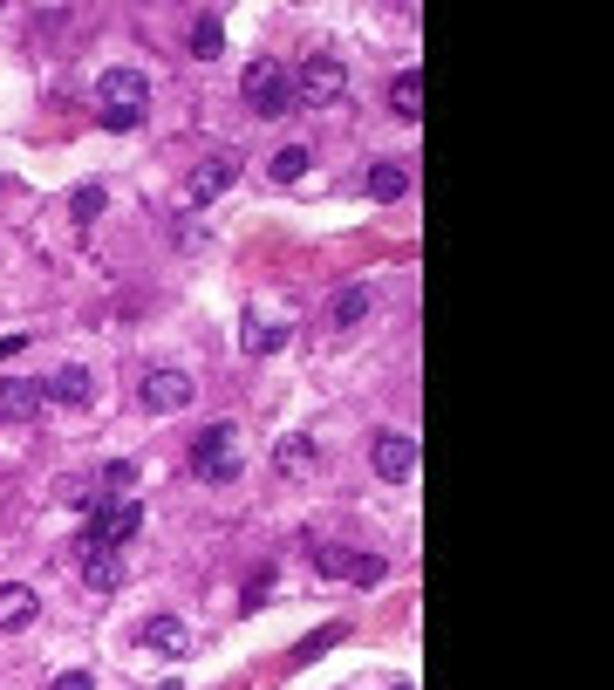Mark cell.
<instances>
[{"label":"cell","mask_w":614,"mask_h":690,"mask_svg":"<svg viewBox=\"0 0 614 690\" xmlns=\"http://www.w3.org/2000/svg\"><path fill=\"white\" fill-rule=\"evenodd\" d=\"M150 116V75L131 69V62H116L96 75V124L103 131H137Z\"/></svg>","instance_id":"1"},{"label":"cell","mask_w":614,"mask_h":690,"mask_svg":"<svg viewBox=\"0 0 614 690\" xmlns=\"http://www.w3.org/2000/svg\"><path fill=\"white\" fill-rule=\"evenodd\" d=\"M287 83H294V96L301 103H314V110H327V103H335L342 90H348V69H342V55H308L301 62V75H287Z\"/></svg>","instance_id":"2"},{"label":"cell","mask_w":614,"mask_h":690,"mask_svg":"<svg viewBox=\"0 0 614 690\" xmlns=\"http://www.w3.org/2000/svg\"><path fill=\"white\" fill-rule=\"evenodd\" d=\"M239 96H246V110H253V116H280L287 103H294V83H287L280 62H253V69L239 75Z\"/></svg>","instance_id":"3"},{"label":"cell","mask_w":614,"mask_h":690,"mask_svg":"<svg viewBox=\"0 0 614 690\" xmlns=\"http://www.w3.org/2000/svg\"><path fill=\"white\" fill-rule=\"evenodd\" d=\"M198 397V383L185 377V370H150L144 383H137V403L150 418H171V411H185V403Z\"/></svg>","instance_id":"4"},{"label":"cell","mask_w":614,"mask_h":690,"mask_svg":"<svg viewBox=\"0 0 614 690\" xmlns=\"http://www.w3.org/2000/svg\"><path fill=\"white\" fill-rule=\"evenodd\" d=\"M232 178H239L232 157H205V165H191V172H185V192H178V198H185L191 213H205L212 198H226V192H232Z\"/></svg>","instance_id":"5"},{"label":"cell","mask_w":614,"mask_h":690,"mask_svg":"<svg viewBox=\"0 0 614 690\" xmlns=\"http://www.w3.org/2000/svg\"><path fill=\"white\" fill-rule=\"evenodd\" d=\"M287 336H294V329H287V315L280 308H246V321H239V349L246 356H280L287 349Z\"/></svg>","instance_id":"6"},{"label":"cell","mask_w":614,"mask_h":690,"mask_svg":"<svg viewBox=\"0 0 614 690\" xmlns=\"http://www.w3.org/2000/svg\"><path fill=\"white\" fill-rule=\"evenodd\" d=\"M41 383V403H96V370L90 362H62L55 377H34Z\"/></svg>","instance_id":"7"},{"label":"cell","mask_w":614,"mask_h":690,"mask_svg":"<svg viewBox=\"0 0 614 690\" xmlns=\"http://www.w3.org/2000/svg\"><path fill=\"white\" fill-rule=\"evenodd\" d=\"M417 465H424V444H417V437H403V431H383V437H376V472H383L389 485L417 478Z\"/></svg>","instance_id":"8"},{"label":"cell","mask_w":614,"mask_h":690,"mask_svg":"<svg viewBox=\"0 0 614 690\" xmlns=\"http://www.w3.org/2000/svg\"><path fill=\"white\" fill-rule=\"evenodd\" d=\"M75 560H82V588H90V595H116V588H123L116 547H82V540H75Z\"/></svg>","instance_id":"9"},{"label":"cell","mask_w":614,"mask_h":690,"mask_svg":"<svg viewBox=\"0 0 614 690\" xmlns=\"http://www.w3.org/2000/svg\"><path fill=\"white\" fill-rule=\"evenodd\" d=\"M137 636L157 649V657H191V629H185V616H150Z\"/></svg>","instance_id":"10"},{"label":"cell","mask_w":614,"mask_h":690,"mask_svg":"<svg viewBox=\"0 0 614 690\" xmlns=\"http://www.w3.org/2000/svg\"><path fill=\"white\" fill-rule=\"evenodd\" d=\"M41 616V595L28 581H0V629H28Z\"/></svg>","instance_id":"11"},{"label":"cell","mask_w":614,"mask_h":690,"mask_svg":"<svg viewBox=\"0 0 614 690\" xmlns=\"http://www.w3.org/2000/svg\"><path fill=\"white\" fill-rule=\"evenodd\" d=\"M376 308V288H362V280H348V288H335V301H327V321L335 329H355V321Z\"/></svg>","instance_id":"12"},{"label":"cell","mask_w":614,"mask_h":690,"mask_svg":"<svg viewBox=\"0 0 614 690\" xmlns=\"http://www.w3.org/2000/svg\"><path fill=\"white\" fill-rule=\"evenodd\" d=\"M314 459H321V452H314V437H301V431L273 444V472H287V478H308V472H314Z\"/></svg>","instance_id":"13"},{"label":"cell","mask_w":614,"mask_h":690,"mask_svg":"<svg viewBox=\"0 0 614 690\" xmlns=\"http://www.w3.org/2000/svg\"><path fill=\"white\" fill-rule=\"evenodd\" d=\"M41 418V383H0V424Z\"/></svg>","instance_id":"14"},{"label":"cell","mask_w":614,"mask_h":690,"mask_svg":"<svg viewBox=\"0 0 614 690\" xmlns=\"http://www.w3.org/2000/svg\"><path fill=\"white\" fill-rule=\"evenodd\" d=\"M389 110L403 116V124H417V116H424V69H403L389 83Z\"/></svg>","instance_id":"15"},{"label":"cell","mask_w":614,"mask_h":690,"mask_svg":"<svg viewBox=\"0 0 614 690\" xmlns=\"http://www.w3.org/2000/svg\"><path fill=\"white\" fill-rule=\"evenodd\" d=\"M219 459H239V452H232V424H205L198 444H191V465L205 472V465H219Z\"/></svg>","instance_id":"16"},{"label":"cell","mask_w":614,"mask_h":690,"mask_svg":"<svg viewBox=\"0 0 614 690\" xmlns=\"http://www.w3.org/2000/svg\"><path fill=\"white\" fill-rule=\"evenodd\" d=\"M185 49H191L198 62H212V55L226 49V21H219V14H198V21H191V34H185Z\"/></svg>","instance_id":"17"},{"label":"cell","mask_w":614,"mask_h":690,"mask_svg":"<svg viewBox=\"0 0 614 690\" xmlns=\"http://www.w3.org/2000/svg\"><path fill=\"white\" fill-rule=\"evenodd\" d=\"M308 165H314V151H308V144H287V151H273L267 178H273V185H294V178H308Z\"/></svg>","instance_id":"18"},{"label":"cell","mask_w":614,"mask_h":690,"mask_svg":"<svg viewBox=\"0 0 614 690\" xmlns=\"http://www.w3.org/2000/svg\"><path fill=\"white\" fill-rule=\"evenodd\" d=\"M403 192H409L403 165H368V198H376V206H389V198H403Z\"/></svg>","instance_id":"19"},{"label":"cell","mask_w":614,"mask_h":690,"mask_svg":"<svg viewBox=\"0 0 614 690\" xmlns=\"http://www.w3.org/2000/svg\"><path fill=\"white\" fill-rule=\"evenodd\" d=\"M103 206H110V192H103V185H75V192H69V219H75V226L103 219Z\"/></svg>","instance_id":"20"},{"label":"cell","mask_w":614,"mask_h":690,"mask_svg":"<svg viewBox=\"0 0 614 690\" xmlns=\"http://www.w3.org/2000/svg\"><path fill=\"white\" fill-rule=\"evenodd\" d=\"M342 575H348L355 588H376V581L389 575V560H383V554H342Z\"/></svg>","instance_id":"21"},{"label":"cell","mask_w":614,"mask_h":690,"mask_svg":"<svg viewBox=\"0 0 614 690\" xmlns=\"http://www.w3.org/2000/svg\"><path fill=\"white\" fill-rule=\"evenodd\" d=\"M96 485H103V500H123V493H131V485H137V465H131V459H110Z\"/></svg>","instance_id":"22"},{"label":"cell","mask_w":614,"mask_h":690,"mask_svg":"<svg viewBox=\"0 0 614 690\" xmlns=\"http://www.w3.org/2000/svg\"><path fill=\"white\" fill-rule=\"evenodd\" d=\"M239 472H246V465H239V459H219V465H205V472H198V478H212V485H232V478H239Z\"/></svg>","instance_id":"23"},{"label":"cell","mask_w":614,"mask_h":690,"mask_svg":"<svg viewBox=\"0 0 614 690\" xmlns=\"http://www.w3.org/2000/svg\"><path fill=\"white\" fill-rule=\"evenodd\" d=\"M55 690H96V677H90V670H62Z\"/></svg>","instance_id":"24"},{"label":"cell","mask_w":614,"mask_h":690,"mask_svg":"<svg viewBox=\"0 0 614 690\" xmlns=\"http://www.w3.org/2000/svg\"><path fill=\"white\" fill-rule=\"evenodd\" d=\"M157 690H185V683H157Z\"/></svg>","instance_id":"25"}]
</instances>
